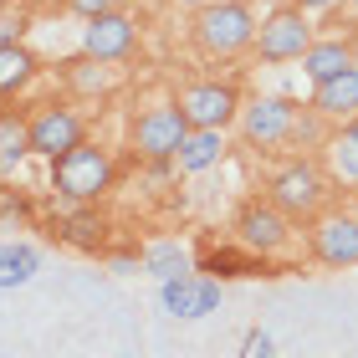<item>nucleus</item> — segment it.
<instances>
[{"label":"nucleus","instance_id":"19","mask_svg":"<svg viewBox=\"0 0 358 358\" xmlns=\"http://www.w3.org/2000/svg\"><path fill=\"white\" fill-rule=\"evenodd\" d=\"M143 266H149V276H159V282H174V276L189 271V256L179 251V246H154Z\"/></svg>","mask_w":358,"mask_h":358},{"label":"nucleus","instance_id":"8","mask_svg":"<svg viewBox=\"0 0 358 358\" xmlns=\"http://www.w3.org/2000/svg\"><path fill=\"white\" fill-rule=\"evenodd\" d=\"M317 200H322V174L313 164H292L271 179V205L282 215H313Z\"/></svg>","mask_w":358,"mask_h":358},{"label":"nucleus","instance_id":"10","mask_svg":"<svg viewBox=\"0 0 358 358\" xmlns=\"http://www.w3.org/2000/svg\"><path fill=\"white\" fill-rule=\"evenodd\" d=\"M128 46H134V21L123 10L92 15L87 31H83V52L97 57V62H118V57H128Z\"/></svg>","mask_w":358,"mask_h":358},{"label":"nucleus","instance_id":"9","mask_svg":"<svg viewBox=\"0 0 358 358\" xmlns=\"http://www.w3.org/2000/svg\"><path fill=\"white\" fill-rule=\"evenodd\" d=\"M26 134H31V154L62 159L67 149L83 143V123H77V113H67V108H46V113H36V123H31Z\"/></svg>","mask_w":358,"mask_h":358},{"label":"nucleus","instance_id":"18","mask_svg":"<svg viewBox=\"0 0 358 358\" xmlns=\"http://www.w3.org/2000/svg\"><path fill=\"white\" fill-rule=\"evenodd\" d=\"M31 154V134L21 118H10V113H0V164H21Z\"/></svg>","mask_w":358,"mask_h":358},{"label":"nucleus","instance_id":"28","mask_svg":"<svg viewBox=\"0 0 358 358\" xmlns=\"http://www.w3.org/2000/svg\"><path fill=\"white\" fill-rule=\"evenodd\" d=\"M123 358H128V353H123Z\"/></svg>","mask_w":358,"mask_h":358},{"label":"nucleus","instance_id":"23","mask_svg":"<svg viewBox=\"0 0 358 358\" xmlns=\"http://www.w3.org/2000/svg\"><path fill=\"white\" fill-rule=\"evenodd\" d=\"M67 6H72L77 15H87V21H92V15H108V10H118L123 0H67Z\"/></svg>","mask_w":358,"mask_h":358},{"label":"nucleus","instance_id":"7","mask_svg":"<svg viewBox=\"0 0 358 358\" xmlns=\"http://www.w3.org/2000/svg\"><path fill=\"white\" fill-rule=\"evenodd\" d=\"M179 108H185L189 128H225L241 113V97H236L231 83H194L179 97Z\"/></svg>","mask_w":358,"mask_h":358},{"label":"nucleus","instance_id":"6","mask_svg":"<svg viewBox=\"0 0 358 358\" xmlns=\"http://www.w3.org/2000/svg\"><path fill=\"white\" fill-rule=\"evenodd\" d=\"M307 46H313V26H307L302 10H276L262 26V36H256L262 62H292V57H302Z\"/></svg>","mask_w":358,"mask_h":358},{"label":"nucleus","instance_id":"22","mask_svg":"<svg viewBox=\"0 0 358 358\" xmlns=\"http://www.w3.org/2000/svg\"><path fill=\"white\" fill-rule=\"evenodd\" d=\"M241 358H271V338L256 328V333H246V343H241Z\"/></svg>","mask_w":358,"mask_h":358},{"label":"nucleus","instance_id":"21","mask_svg":"<svg viewBox=\"0 0 358 358\" xmlns=\"http://www.w3.org/2000/svg\"><path fill=\"white\" fill-rule=\"evenodd\" d=\"M333 154H338V169H343L348 179H358V123H348L343 134H338Z\"/></svg>","mask_w":358,"mask_h":358},{"label":"nucleus","instance_id":"15","mask_svg":"<svg viewBox=\"0 0 358 358\" xmlns=\"http://www.w3.org/2000/svg\"><path fill=\"white\" fill-rule=\"evenodd\" d=\"M36 271H41V251L36 246H26V241H6V246H0V292L26 287Z\"/></svg>","mask_w":358,"mask_h":358},{"label":"nucleus","instance_id":"20","mask_svg":"<svg viewBox=\"0 0 358 358\" xmlns=\"http://www.w3.org/2000/svg\"><path fill=\"white\" fill-rule=\"evenodd\" d=\"M205 271L215 276V282H220V276H256V262H251V256H241V251H210L205 256Z\"/></svg>","mask_w":358,"mask_h":358},{"label":"nucleus","instance_id":"2","mask_svg":"<svg viewBox=\"0 0 358 358\" xmlns=\"http://www.w3.org/2000/svg\"><path fill=\"white\" fill-rule=\"evenodd\" d=\"M194 41L210 57H236L241 46L256 41V21L241 0H215V6H200V15H194Z\"/></svg>","mask_w":358,"mask_h":358},{"label":"nucleus","instance_id":"1","mask_svg":"<svg viewBox=\"0 0 358 358\" xmlns=\"http://www.w3.org/2000/svg\"><path fill=\"white\" fill-rule=\"evenodd\" d=\"M52 185H57L62 200L92 205L97 194L113 185V159L97 149V143H77V149H67L62 159H52Z\"/></svg>","mask_w":358,"mask_h":358},{"label":"nucleus","instance_id":"16","mask_svg":"<svg viewBox=\"0 0 358 358\" xmlns=\"http://www.w3.org/2000/svg\"><path fill=\"white\" fill-rule=\"evenodd\" d=\"M353 67V52H348V41H313L302 52V72L313 77V83H328V77L338 72H348Z\"/></svg>","mask_w":358,"mask_h":358},{"label":"nucleus","instance_id":"4","mask_svg":"<svg viewBox=\"0 0 358 358\" xmlns=\"http://www.w3.org/2000/svg\"><path fill=\"white\" fill-rule=\"evenodd\" d=\"M159 297H164L169 317H210L220 307V282L215 276H174V282H159Z\"/></svg>","mask_w":358,"mask_h":358},{"label":"nucleus","instance_id":"5","mask_svg":"<svg viewBox=\"0 0 358 358\" xmlns=\"http://www.w3.org/2000/svg\"><path fill=\"white\" fill-rule=\"evenodd\" d=\"M236 236H241V246H246V251L271 256V251L287 246V215H282L271 200H251V205L236 215Z\"/></svg>","mask_w":358,"mask_h":358},{"label":"nucleus","instance_id":"27","mask_svg":"<svg viewBox=\"0 0 358 358\" xmlns=\"http://www.w3.org/2000/svg\"><path fill=\"white\" fill-rule=\"evenodd\" d=\"M353 6H358V0H353Z\"/></svg>","mask_w":358,"mask_h":358},{"label":"nucleus","instance_id":"3","mask_svg":"<svg viewBox=\"0 0 358 358\" xmlns=\"http://www.w3.org/2000/svg\"><path fill=\"white\" fill-rule=\"evenodd\" d=\"M189 134V118H185V108L169 103V108H149L138 118L134 128V143H138V154L149 159V164H169V159L179 154V143H185Z\"/></svg>","mask_w":358,"mask_h":358},{"label":"nucleus","instance_id":"29","mask_svg":"<svg viewBox=\"0 0 358 358\" xmlns=\"http://www.w3.org/2000/svg\"><path fill=\"white\" fill-rule=\"evenodd\" d=\"M271 358H276V353H271Z\"/></svg>","mask_w":358,"mask_h":358},{"label":"nucleus","instance_id":"24","mask_svg":"<svg viewBox=\"0 0 358 358\" xmlns=\"http://www.w3.org/2000/svg\"><path fill=\"white\" fill-rule=\"evenodd\" d=\"M302 10H322V6H333V0H297Z\"/></svg>","mask_w":358,"mask_h":358},{"label":"nucleus","instance_id":"12","mask_svg":"<svg viewBox=\"0 0 358 358\" xmlns=\"http://www.w3.org/2000/svg\"><path fill=\"white\" fill-rule=\"evenodd\" d=\"M313 246L322 256V266H353L358 262V220L353 215H333L313 231Z\"/></svg>","mask_w":358,"mask_h":358},{"label":"nucleus","instance_id":"26","mask_svg":"<svg viewBox=\"0 0 358 358\" xmlns=\"http://www.w3.org/2000/svg\"><path fill=\"white\" fill-rule=\"evenodd\" d=\"M0 6H10V0H0Z\"/></svg>","mask_w":358,"mask_h":358},{"label":"nucleus","instance_id":"14","mask_svg":"<svg viewBox=\"0 0 358 358\" xmlns=\"http://www.w3.org/2000/svg\"><path fill=\"white\" fill-rule=\"evenodd\" d=\"M220 149H225L220 128H189L185 143H179V154H174V164H179V174H200L220 159Z\"/></svg>","mask_w":358,"mask_h":358},{"label":"nucleus","instance_id":"13","mask_svg":"<svg viewBox=\"0 0 358 358\" xmlns=\"http://www.w3.org/2000/svg\"><path fill=\"white\" fill-rule=\"evenodd\" d=\"M313 108L322 113V118H338V123H353L358 118V67L328 77V83H317L313 92Z\"/></svg>","mask_w":358,"mask_h":358},{"label":"nucleus","instance_id":"11","mask_svg":"<svg viewBox=\"0 0 358 358\" xmlns=\"http://www.w3.org/2000/svg\"><path fill=\"white\" fill-rule=\"evenodd\" d=\"M297 134V108L287 97H262L246 108V138L251 143H282Z\"/></svg>","mask_w":358,"mask_h":358},{"label":"nucleus","instance_id":"25","mask_svg":"<svg viewBox=\"0 0 358 358\" xmlns=\"http://www.w3.org/2000/svg\"><path fill=\"white\" fill-rule=\"evenodd\" d=\"M185 6H215V0H185Z\"/></svg>","mask_w":358,"mask_h":358},{"label":"nucleus","instance_id":"17","mask_svg":"<svg viewBox=\"0 0 358 358\" xmlns=\"http://www.w3.org/2000/svg\"><path fill=\"white\" fill-rule=\"evenodd\" d=\"M31 72H36V57H31L26 46H15V41H0V92L26 87Z\"/></svg>","mask_w":358,"mask_h":358}]
</instances>
